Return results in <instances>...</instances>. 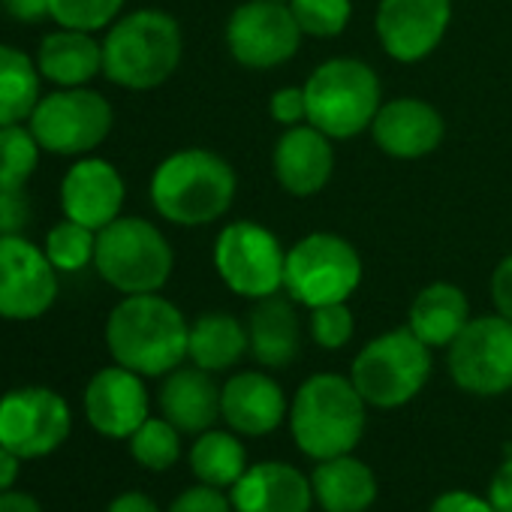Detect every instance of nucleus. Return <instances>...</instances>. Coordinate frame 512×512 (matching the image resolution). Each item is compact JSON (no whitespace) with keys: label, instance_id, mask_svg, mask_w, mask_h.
<instances>
[{"label":"nucleus","instance_id":"obj_1","mask_svg":"<svg viewBox=\"0 0 512 512\" xmlns=\"http://www.w3.org/2000/svg\"><path fill=\"white\" fill-rule=\"evenodd\" d=\"M190 323L157 293L124 296L106 320V347L115 365L142 377H163L187 359Z\"/></svg>","mask_w":512,"mask_h":512},{"label":"nucleus","instance_id":"obj_2","mask_svg":"<svg viewBox=\"0 0 512 512\" xmlns=\"http://www.w3.org/2000/svg\"><path fill=\"white\" fill-rule=\"evenodd\" d=\"M235 199L232 166L208 148L169 154L151 175V205L175 226H208Z\"/></svg>","mask_w":512,"mask_h":512},{"label":"nucleus","instance_id":"obj_3","mask_svg":"<svg viewBox=\"0 0 512 512\" xmlns=\"http://www.w3.org/2000/svg\"><path fill=\"white\" fill-rule=\"evenodd\" d=\"M181 52V28L169 13L136 10L106 31L103 76L127 91H151L172 79Z\"/></svg>","mask_w":512,"mask_h":512},{"label":"nucleus","instance_id":"obj_4","mask_svg":"<svg viewBox=\"0 0 512 512\" xmlns=\"http://www.w3.org/2000/svg\"><path fill=\"white\" fill-rule=\"evenodd\" d=\"M365 407L368 404L350 377H308L290 407V431L296 446L314 461L353 452L365 434Z\"/></svg>","mask_w":512,"mask_h":512},{"label":"nucleus","instance_id":"obj_5","mask_svg":"<svg viewBox=\"0 0 512 512\" xmlns=\"http://www.w3.org/2000/svg\"><path fill=\"white\" fill-rule=\"evenodd\" d=\"M97 275L124 296L160 293L175 269L166 235L145 217H118L97 232Z\"/></svg>","mask_w":512,"mask_h":512},{"label":"nucleus","instance_id":"obj_6","mask_svg":"<svg viewBox=\"0 0 512 512\" xmlns=\"http://www.w3.org/2000/svg\"><path fill=\"white\" fill-rule=\"evenodd\" d=\"M308 124L329 139H353L371 130L383 106L377 73L356 58H332L320 64L305 82Z\"/></svg>","mask_w":512,"mask_h":512},{"label":"nucleus","instance_id":"obj_7","mask_svg":"<svg viewBox=\"0 0 512 512\" xmlns=\"http://www.w3.org/2000/svg\"><path fill=\"white\" fill-rule=\"evenodd\" d=\"M431 377V347L410 326L377 335L353 359L350 380L365 404L395 410L413 401Z\"/></svg>","mask_w":512,"mask_h":512},{"label":"nucleus","instance_id":"obj_8","mask_svg":"<svg viewBox=\"0 0 512 512\" xmlns=\"http://www.w3.org/2000/svg\"><path fill=\"white\" fill-rule=\"evenodd\" d=\"M362 284L359 250L335 232H311L287 250L284 290L296 305L347 302Z\"/></svg>","mask_w":512,"mask_h":512},{"label":"nucleus","instance_id":"obj_9","mask_svg":"<svg viewBox=\"0 0 512 512\" xmlns=\"http://www.w3.org/2000/svg\"><path fill=\"white\" fill-rule=\"evenodd\" d=\"M214 269L235 296L260 302L284 290L287 250L263 223L235 220L214 241Z\"/></svg>","mask_w":512,"mask_h":512},{"label":"nucleus","instance_id":"obj_10","mask_svg":"<svg viewBox=\"0 0 512 512\" xmlns=\"http://www.w3.org/2000/svg\"><path fill=\"white\" fill-rule=\"evenodd\" d=\"M115 124L112 103L94 88H58L28 118L40 148L58 157H85L100 148Z\"/></svg>","mask_w":512,"mask_h":512},{"label":"nucleus","instance_id":"obj_11","mask_svg":"<svg viewBox=\"0 0 512 512\" xmlns=\"http://www.w3.org/2000/svg\"><path fill=\"white\" fill-rule=\"evenodd\" d=\"M446 350L449 377L458 389L485 398L512 389V323L506 317H470Z\"/></svg>","mask_w":512,"mask_h":512},{"label":"nucleus","instance_id":"obj_12","mask_svg":"<svg viewBox=\"0 0 512 512\" xmlns=\"http://www.w3.org/2000/svg\"><path fill=\"white\" fill-rule=\"evenodd\" d=\"M302 28L287 0H247L226 22L229 55L247 70H275L302 46Z\"/></svg>","mask_w":512,"mask_h":512},{"label":"nucleus","instance_id":"obj_13","mask_svg":"<svg viewBox=\"0 0 512 512\" xmlns=\"http://www.w3.org/2000/svg\"><path fill=\"white\" fill-rule=\"evenodd\" d=\"M58 269L25 235H0V320L31 323L58 302Z\"/></svg>","mask_w":512,"mask_h":512},{"label":"nucleus","instance_id":"obj_14","mask_svg":"<svg viewBox=\"0 0 512 512\" xmlns=\"http://www.w3.org/2000/svg\"><path fill=\"white\" fill-rule=\"evenodd\" d=\"M70 437V407L46 386L13 389L0 398V443L19 458L52 455Z\"/></svg>","mask_w":512,"mask_h":512},{"label":"nucleus","instance_id":"obj_15","mask_svg":"<svg viewBox=\"0 0 512 512\" xmlns=\"http://www.w3.org/2000/svg\"><path fill=\"white\" fill-rule=\"evenodd\" d=\"M449 22V0H380L374 28L389 58L416 64L440 46Z\"/></svg>","mask_w":512,"mask_h":512},{"label":"nucleus","instance_id":"obj_16","mask_svg":"<svg viewBox=\"0 0 512 512\" xmlns=\"http://www.w3.org/2000/svg\"><path fill=\"white\" fill-rule=\"evenodd\" d=\"M124 196H127V184H124L118 166L103 157H91V154L79 157L61 181L64 217H70L94 232H100L103 226H109L112 220L121 217Z\"/></svg>","mask_w":512,"mask_h":512},{"label":"nucleus","instance_id":"obj_17","mask_svg":"<svg viewBox=\"0 0 512 512\" xmlns=\"http://www.w3.org/2000/svg\"><path fill=\"white\" fill-rule=\"evenodd\" d=\"M85 413L100 434L130 440V434L148 419V389L142 374L124 365L97 371L85 389Z\"/></svg>","mask_w":512,"mask_h":512},{"label":"nucleus","instance_id":"obj_18","mask_svg":"<svg viewBox=\"0 0 512 512\" xmlns=\"http://www.w3.org/2000/svg\"><path fill=\"white\" fill-rule=\"evenodd\" d=\"M443 115L416 97H395L380 106L371 124L377 148L395 160H419L443 142Z\"/></svg>","mask_w":512,"mask_h":512},{"label":"nucleus","instance_id":"obj_19","mask_svg":"<svg viewBox=\"0 0 512 512\" xmlns=\"http://www.w3.org/2000/svg\"><path fill=\"white\" fill-rule=\"evenodd\" d=\"M220 416L235 434L263 437L290 416V407L278 380L263 371H241L220 389Z\"/></svg>","mask_w":512,"mask_h":512},{"label":"nucleus","instance_id":"obj_20","mask_svg":"<svg viewBox=\"0 0 512 512\" xmlns=\"http://www.w3.org/2000/svg\"><path fill=\"white\" fill-rule=\"evenodd\" d=\"M229 497L235 512H311L314 485L287 461H260L241 473Z\"/></svg>","mask_w":512,"mask_h":512},{"label":"nucleus","instance_id":"obj_21","mask_svg":"<svg viewBox=\"0 0 512 512\" xmlns=\"http://www.w3.org/2000/svg\"><path fill=\"white\" fill-rule=\"evenodd\" d=\"M272 169L278 184L293 196L320 193L335 172V148L332 139L314 124L287 127L275 145Z\"/></svg>","mask_w":512,"mask_h":512},{"label":"nucleus","instance_id":"obj_22","mask_svg":"<svg viewBox=\"0 0 512 512\" xmlns=\"http://www.w3.org/2000/svg\"><path fill=\"white\" fill-rule=\"evenodd\" d=\"M160 410L181 434H202L220 416V386L211 380V371L178 365L160 386Z\"/></svg>","mask_w":512,"mask_h":512},{"label":"nucleus","instance_id":"obj_23","mask_svg":"<svg viewBox=\"0 0 512 512\" xmlns=\"http://www.w3.org/2000/svg\"><path fill=\"white\" fill-rule=\"evenodd\" d=\"M250 353L263 368H287L302 353V323L293 308V299L269 296L260 299L247 320Z\"/></svg>","mask_w":512,"mask_h":512},{"label":"nucleus","instance_id":"obj_24","mask_svg":"<svg viewBox=\"0 0 512 512\" xmlns=\"http://www.w3.org/2000/svg\"><path fill=\"white\" fill-rule=\"evenodd\" d=\"M37 67L58 88H85L103 73V43L73 28L52 31L40 40Z\"/></svg>","mask_w":512,"mask_h":512},{"label":"nucleus","instance_id":"obj_25","mask_svg":"<svg viewBox=\"0 0 512 512\" xmlns=\"http://www.w3.org/2000/svg\"><path fill=\"white\" fill-rule=\"evenodd\" d=\"M314 500L326 512H365L377 500V479L374 470L347 455H335L326 461H317L311 473Z\"/></svg>","mask_w":512,"mask_h":512},{"label":"nucleus","instance_id":"obj_26","mask_svg":"<svg viewBox=\"0 0 512 512\" xmlns=\"http://www.w3.org/2000/svg\"><path fill=\"white\" fill-rule=\"evenodd\" d=\"M470 323V305L461 287L437 281L428 284L410 305V320L407 326L419 341H425L431 350L434 347H449L461 329Z\"/></svg>","mask_w":512,"mask_h":512},{"label":"nucleus","instance_id":"obj_27","mask_svg":"<svg viewBox=\"0 0 512 512\" xmlns=\"http://www.w3.org/2000/svg\"><path fill=\"white\" fill-rule=\"evenodd\" d=\"M250 350L247 329L238 317L211 311L202 314L196 323H190V341H187V359L202 371H226L241 362V356Z\"/></svg>","mask_w":512,"mask_h":512},{"label":"nucleus","instance_id":"obj_28","mask_svg":"<svg viewBox=\"0 0 512 512\" xmlns=\"http://www.w3.org/2000/svg\"><path fill=\"white\" fill-rule=\"evenodd\" d=\"M40 82L43 73L37 67V58L0 43V127L25 124L31 118V112L43 100Z\"/></svg>","mask_w":512,"mask_h":512},{"label":"nucleus","instance_id":"obj_29","mask_svg":"<svg viewBox=\"0 0 512 512\" xmlns=\"http://www.w3.org/2000/svg\"><path fill=\"white\" fill-rule=\"evenodd\" d=\"M190 467L199 482L214 488H232L247 470V455L232 431H202L190 449Z\"/></svg>","mask_w":512,"mask_h":512},{"label":"nucleus","instance_id":"obj_30","mask_svg":"<svg viewBox=\"0 0 512 512\" xmlns=\"http://www.w3.org/2000/svg\"><path fill=\"white\" fill-rule=\"evenodd\" d=\"M43 250L49 263L58 269V275H76L88 266H94V250H97V232L64 217L46 232Z\"/></svg>","mask_w":512,"mask_h":512},{"label":"nucleus","instance_id":"obj_31","mask_svg":"<svg viewBox=\"0 0 512 512\" xmlns=\"http://www.w3.org/2000/svg\"><path fill=\"white\" fill-rule=\"evenodd\" d=\"M40 142L25 124L0 127V190H25L40 163Z\"/></svg>","mask_w":512,"mask_h":512},{"label":"nucleus","instance_id":"obj_32","mask_svg":"<svg viewBox=\"0 0 512 512\" xmlns=\"http://www.w3.org/2000/svg\"><path fill=\"white\" fill-rule=\"evenodd\" d=\"M181 431L169 419H145L130 434V455L148 470H169L181 455Z\"/></svg>","mask_w":512,"mask_h":512},{"label":"nucleus","instance_id":"obj_33","mask_svg":"<svg viewBox=\"0 0 512 512\" xmlns=\"http://www.w3.org/2000/svg\"><path fill=\"white\" fill-rule=\"evenodd\" d=\"M305 37H341L353 19V0H287Z\"/></svg>","mask_w":512,"mask_h":512},{"label":"nucleus","instance_id":"obj_34","mask_svg":"<svg viewBox=\"0 0 512 512\" xmlns=\"http://www.w3.org/2000/svg\"><path fill=\"white\" fill-rule=\"evenodd\" d=\"M49 10L58 28L97 34L118 22L124 0H49Z\"/></svg>","mask_w":512,"mask_h":512},{"label":"nucleus","instance_id":"obj_35","mask_svg":"<svg viewBox=\"0 0 512 512\" xmlns=\"http://www.w3.org/2000/svg\"><path fill=\"white\" fill-rule=\"evenodd\" d=\"M353 332H356V320H353V311L347 308V302L311 308V338L317 341V347L341 350L350 344Z\"/></svg>","mask_w":512,"mask_h":512},{"label":"nucleus","instance_id":"obj_36","mask_svg":"<svg viewBox=\"0 0 512 512\" xmlns=\"http://www.w3.org/2000/svg\"><path fill=\"white\" fill-rule=\"evenodd\" d=\"M169 512H235V509H232V497H226L223 488L199 482V485L181 491L172 500Z\"/></svg>","mask_w":512,"mask_h":512},{"label":"nucleus","instance_id":"obj_37","mask_svg":"<svg viewBox=\"0 0 512 512\" xmlns=\"http://www.w3.org/2000/svg\"><path fill=\"white\" fill-rule=\"evenodd\" d=\"M269 115L284 124V127H296V124H308V97H305V85L302 88H281L272 94L269 100Z\"/></svg>","mask_w":512,"mask_h":512},{"label":"nucleus","instance_id":"obj_38","mask_svg":"<svg viewBox=\"0 0 512 512\" xmlns=\"http://www.w3.org/2000/svg\"><path fill=\"white\" fill-rule=\"evenodd\" d=\"M31 220L25 190H0V235H22Z\"/></svg>","mask_w":512,"mask_h":512},{"label":"nucleus","instance_id":"obj_39","mask_svg":"<svg viewBox=\"0 0 512 512\" xmlns=\"http://www.w3.org/2000/svg\"><path fill=\"white\" fill-rule=\"evenodd\" d=\"M428 512H497L491 503H488V497H479V494H473V491H446V494H440L434 503H431V509Z\"/></svg>","mask_w":512,"mask_h":512},{"label":"nucleus","instance_id":"obj_40","mask_svg":"<svg viewBox=\"0 0 512 512\" xmlns=\"http://www.w3.org/2000/svg\"><path fill=\"white\" fill-rule=\"evenodd\" d=\"M491 299L497 314L512 323V253L503 256L491 275Z\"/></svg>","mask_w":512,"mask_h":512},{"label":"nucleus","instance_id":"obj_41","mask_svg":"<svg viewBox=\"0 0 512 512\" xmlns=\"http://www.w3.org/2000/svg\"><path fill=\"white\" fill-rule=\"evenodd\" d=\"M488 503L497 512H512V455L494 470L488 482Z\"/></svg>","mask_w":512,"mask_h":512},{"label":"nucleus","instance_id":"obj_42","mask_svg":"<svg viewBox=\"0 0 512 512\" xmlns=\"http://www.w3.org/2000/svg\"><path fill=\"white\" fill-rule=\"evenodd\" d=\"M0 7L4 13L22 25H37V22H46L52 19V10H49V0H0Z\"/></svg>","mask_w":512,"mask_h":512},{"label":"nucleus","instance_id":"obj_43","mask_svg":"<svg viewBox=\"0 0 512 512\" xmlns=\"http://www.w3.org/2000/svg\"><path fill=\"white\" fill-rule=\"evenodd\" d=\"M106 512H160V509H157V503L148 494H142V491H124V494H118L109 503Z\"/></svg>","mask_w":512,"mask_h":512},{"label":"nucleus","instance_id":"obj_44","mask_svg":"<svg viewBox=\"0 0 512 512\" xmlns=\"http://www.w3.org/2000/svg\"><path fill=\"white\" fill-rule=\"evenodd\" d=\"M0 512H43V506L25 491H0Z\"/></svg>","mask_w":512,"mask_h":512},{"label":"nucleus","instance_id":"obj_45","mask_svg":"<svg viewBox=\"0 0 512 512\" xmlns=\"http://www.w3.org/2000/svg\"><path fill=\"white\" fill-rule=\"evenodd\" d=\"M19 455L16 452H10L4 443H0V491H10L13 488V482H16V476H19Z\"/></svg>","mask_w":512,"mask_h":512}]
</instances>
